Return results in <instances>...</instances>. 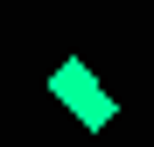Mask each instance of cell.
Masks as SVG:
<instances>
[{
	"instance_id": "2",
	"label": "cell",
	"mask_w": 154,
	"mask_h": 147,
	"mask_svg": "<svg viewBox=\"0 0 154 147\" xmlns=\"http://www.w3.org/2000/svg\"><path fill=\"white\" fill-rule=\"evenodd\" d=\"M70 119H77V126H84V133H105V126H112V119H119V98H112L105 84H98V91L84 98V105H77V112H70Z\"/></svg>"
},
{
	"instance_id": "1",
	"label": "cell",
	"mask_w": 154,
	"mask_h": 147,
	"mask_svg": "<svg viewBox=\"0 0 154 147\" xmlns=\"http://www.w3.org/2000/svg\"><path fill=\"white\" fill-rule=\"evenodd\" d=\"M98 91V77H91V63L84 56H63L56 70H49V98H63V105L77 112V105H84V98Z\"/></svg>"
}]
</instances>
